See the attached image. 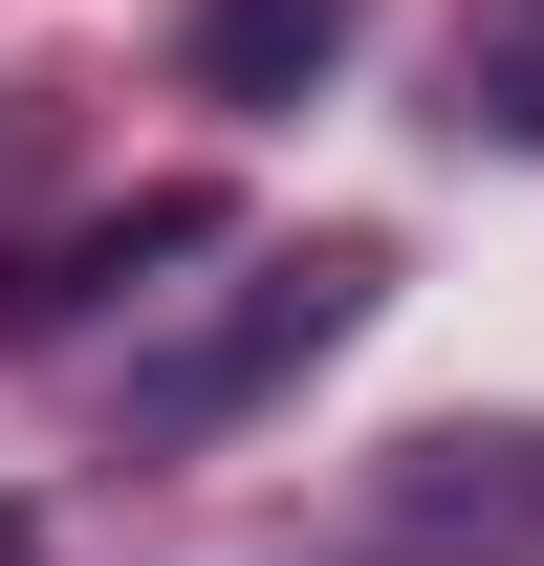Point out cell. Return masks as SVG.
I'll return each mask as SVG.
<instances>
[{"mask_svg":"<svg viewBox=\"0 0 544 566\" xmlns=\"http://www.w3.org/2000/svg\"><path fill=\"white\" fill-rule=\"evenodd\" d=\"M370 305H393V240H262V262L175 327V349H132V392H109V415H132V458H197V436L283 415V392H305Z\"/></svg>","mask_w":544,"mask_h":566,"instance_id":"6da1fadb","label":"cell"},{"mask_svg":"<svg viewBox=\"0 0 544 566\" xmlns=\"http://www.w3.org/2000/svg\"><path fill=\"white\" fill-rule=\"evenodd\" d=\"M370 566H544V415L393 436L370 458Z\"/></svg>","mask_w":544,"mask_h":566,"instance_id":"7a4b0ae2","label":"cell"},{"mask_svg":"<svg viewBox=\"0 0 544 566\" xmlns=\"http://www.w3.org/2000/svg\"><path fill=\"white\" fill-rule=\"evenodd\" d=\"M153 262H218V197H132V218H66L44 262H0V349H44L87 305H153Z\"/></svg>","mask_w":544,"mask_h":566,"instance_id":"3957f363","label":"cell"},{"mask_svg":"<svg viewBox=\"0 0 544 566\" xmlns=\"http://www.w3.org/2000/svg\"><path fill=\"white\" fill-rule=\"evenodd\" d=\"M348 22H370V0H197V22H175V66H197L218 109H305V87L348 66Z\"/></svg>","mask_w":544,"mask_h":566,"instance_id":"277c9868","label":"cell"},{"mask_svg":"<svg viewBox=\"0 0 544 566\" xmlns=\"http://www.w3.org/2000/svg\"><path fill=\"white\" fill-rule=\"evenodd\" d=\"M0 566H22V501H0Z\"/></svg>","mask_w":544,"mask_h":566,"instance_id":"5b68a950","label":"cell"}]
</instances>
